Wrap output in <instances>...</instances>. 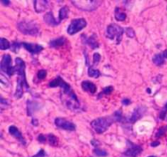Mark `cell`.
<instances>
[{
    "label": "cell",
    "mask_w": 167,
    "mask_h": 157,
    "mask_svg": "<svg viewBox=\"0 0 167 157\" xmlns=\"http://www.w3.org/2000/svg\"><path fill=\"white\" fill-rule=\"evenodd\" d=\"M14 71L15 75H17V85H16L15 97L17 99L21 98L23 96L24 91L23 89L25 88L29 90V86L26 81V75H25V61L17 57L15 60V66H14Z\"/></svg>",
    "instance_id": "cell-1"
},
{
    "label": "cell",
    "mask_w": 167,
    "mask_h": 157,
    "mask_svg": "<svg viewBox=\"0 0 167 157\" xmlns=\"http://www.w3.org/2000/svg\"><path fill=\"white\" fill-rule=\"evenodd\" d=\"M114 122H117V119L115 118L114 115L106 116V117H100L97 119H94L92 121L91 125L93 128V129L96 131L99 134L103 133L106 132L108 129V128L113 125Z\"/></svg>",
    "instance_id": "cell-2"
},
{
    "label": "cell",
    "mask_w": 167,
    "mask_h": 157,
    "mask_svg": "<svg viewBox=\"0 0 167 157\" xmlns=\"http://www.w3.org/2000/svg\"><path fill=\"white\" fill-rule=\"evenodd\" d=\"M48 86L50 88H57V87H59V88H61L63 89V92L65 93V95L68 96V99L73 100V101H76V102H79L78 99H77V95L72 90L69 84L65 81H64V80L60 76H57L55 79H54L53 80H51L49 83Z\"/></svg>",
    "instance_id": "cell-3"
},
{
    "label": "cell",
    "mask_w": 167,
    "mask_h": 157,
    "mask_svg": "<svg viewBox=\"0 0 167 157\" xmlns=\"http://www.w3.org/2000/svg\"><path fill=\"white\" fill-rule=\"evenodd\" d=\"M18 30L24 34L38 36L40 34V28L36 22L30 21H22L17 24Z\"/></svg>",
    "instance_id": "cell-4"
},
{
    "label": "cell",
    "mask_w": 167,
    "mask_h": 157,
    "mask_svg": "<svg viewBox=\"0 0 167 157\" xmlns=\"http://www.w3.org/2000/svg\"><path fill=\"white\" fill-rule=\"evenodd\" d=\"M125 32V29L121 27L120 26L117 24H111L107 27L106 30V36L109 39H114L116 38L117 43L119 44L121 43L122 39V35Z\"/></svg>",
    "instance_id": "cell-5"
},
{
    "label": "cell",
    "mask_w": 167,
    "mask_h": 157,
    "mask_svg": "<svg viewBox=\"0 0 167 157\" xmlns=\"http://www.w3.org/2000/svg\"><path fill=\"white\" fill-rule=\"evenodd\" d=\"M72 4L82 11H94L102 3V1H71Z\"/></svg>",
    "instance_id": "cell-6"
},
{
    "label": "cell",
    "mask_w": 167,
    "mask_h": 157,
    "mask_svg": "<svg viewBox=\"0 0 167 157\" xmlns=\"http://www.w3.org/2000/svg\"><path fill=\"white\" fill-rule=\"evenodd\" d=\"M86 21L84 18H77V19H73L71 23L69 24L68 30H67V33L69 35H73L77 32L81 31L82 29L86 26Z\"/></svg>",
    "instance_id": "cell-7"
},
{
    "label": "cell",
    "mask_w": 167,
    "mask_h": 157,
    "mask_svg": "<svg viewBox=\"0 0 167 157\" xmlns=\"http://www.w3.org/2000/svg\"><path fill=\"white\" fill-rule=\"evenodd\" d=\"M1 71L6 73L7 75L11 76L15 75L14 66L11 65V57L9 54H4L0 62Z\"/></svg>",
    "instance_id": "cell-8"
},
{
    "label": "cell",
    "mask_w": 167,
    "mask_h": 157,
    "mask_svg": "<svg viewBox=\"0 0 167 157\" xmlns=\"http://www.w3.org/2000/svg\"><path fill=\"white\" fill-rule=\"evenodd\" d=\"M128 143V148L126 151L123 153L125 156L126 157H137L141 152H143V148L140 146L133 143L132 142L127 141Z\"/></svg>",
    "instance_id": "cell-9"
},
{
    "label": "cell",
    "mask_w": 167,
    "mask_h": 157,
    "mask_svg": "<svg viewBox=\"0 0 167 157\" xmlns=\"http://www.w3.org/2000/svg\"><path fill=\"white\" fill-rule=\"evenodd\" d=\"M55 125L59 129L68 130V131H74L76 129V125L64 118H56L55 119Z\"/></svg>",
    "instance_id": "cell-10"
},
{
    "label": "cell",
    "mask_w": 167,
    "mask_h": 157,
    "mask_svg": "<svg viewBox=\"0 0 167 157\" xmlns=\"http://www.w3.org/2000/svg\"><path fill=\"white\" fill-rule=\"evenodd\" d=\"M22 47L25 49L31 54H37L43 50V47L40 44L29 43H22Z\"/></svg>",
    "instance_id": "cell-11"
},
{
    "label": "cell",
    "mask_w": 167,
    "mask_h": 157,
    "mask_svg": "<svg viewBox=\"0 0 167 157\" xmlns=\"http://www.w3.org/2000/svg\"><path fill=\"white\" fill-rule=\"evenodd\" d=\"M146 110L147 109L144 106H138L137 108H135L132 115H131V116L130 117L129 122H130L131 124L135 123L137 120H139L144 115V113L146 112Z\"/></svg>",
    "instance_id": "cell-12"
},
{
    "label": "cell",
    "mask_w": 167,
    "mask_h": 157,
    "mask_svg": "<svg viewBox=\"0 0 167 157\" xmlns=\"http://www.w3.org/2000/svg\"><path fill=\"white\" fill-rule=\"evenodd\" d=\"M8 131H9V133H10L11 136H13V137H14L15 138H16L20 142H21L23 145H25V144H26V142L25 140V138H24V137L22 135V133H21V131L18 129L16 126H14V125L10 126L9 129H8Z\"/></svg>",
    "instance_id": "cell-13"
},
{
    "label": "cell",
    "mask_w": 167,
    "mask_h": 157,
    "mask_svg": "<svg viewBox=\"0 0 167 157\" xmlns=\"http://www.w3.org/2000/svg\"><path fill=\"white\" fill-rule=\"evenodd\" d=\"M167 59V50H165L164 52H162L161 53H157L152 57V61L155 65H162L164 64L165 60Z\"/></svg>",
    "instance_id": "cell-14"
},
{
    "label": "cell",
    "mask_w": 167,
    "mask_h": 157,
    "mask_svg": "<svg viewBox=\"0 0 167 157\" xmlns=\"http://www.w3.org/2000/svg\"><path fill=\"white\" fill-rule=\"evenodd\" d=\"M81 88L85 91V92H89L91 94L96 93L97 88L96 86V84L94 83L91 81H83L81 83Z\"/></svg>",
    "instance_id": "cell-15"
},
{
    "label": "cell",
    "mask_w": 167,
    "mask_h": 157,
    "mask_svg": "<svg viewBox=\"0 0 167 157\" xmlns=\"http://www.w3.org/2000/svg\"><path fill=\"white\" fill-rule=\"evenodd\" d=\"M33 4H34L35 11L37 12H43V11L47 10V8L48 7V2L47 1L38 0V1H34Z\"/></svg>",
    "instance_id": "cell-16"
},
{
    "label": "cell",
    "mask_w": 167,
    "mask_h": 157,
    "mask_svg": "<svg viewBox=\"0 0 167 157\" xmlns=\"http://www.w3.org/2000/svg\"><path fill=\"white\" fill-rule=\"evenodd\" d=\"M85 36V38L84 39H82L83 41H85V43L86 44H88L92 49H98L100 46H99V43L97 42V38H96V34H93L92 36H90V37H86V35H84Z\"/></svg>",
    "instance_id": "cell-17"
},
{
    "label": "cell",
    "mask_w": 167,
    "mask_h": 157,
    "mask_svg": "<svg viewBox=\"0 0 167 157\" xmlns=\"http://www.w3.org/2000/svg\"><path fill=\"white\" fill-rule=\"evenodd\" d=\"M44 22H46L47 25L51 26H56L59 25V22L56 19H55L54 16L52 14V12H47L46 13L44 16H43Z\"/></svg>",
    "instance_id": "cell-18"
},
{
    "label": "cell",
    "mask_w": 167,
    "mask_h": 157,
    "mask_svg": "<svg viewBox=\"0 0 167 157\" xmlns=\"http://www.w3.org/2000/svg\"><path fill=\"white\" fill-rule=\"evenodd\" d=\"M65 41H66V38L65 37H59V38H55V39H51L49 42V46L50 48L59 49L65 44Z\"/></svg>",
    "instance_id": "cell-19"
},
{
    "label": "cell",
    "mask_w": 167,
    "mask_h": 157,
    "mask_svg": "<svg viewBox=\"0 0 167 157\" xmlns=\"http://www.w3.org/2000/svg\"><path fill=\"white\" fill-rule=\"evenodd\" d=\"M69 16V7L67 6L62 7L59 11V16H58V22L60 23L64 19Z\"/></svg>",
    "instance_id": "cell-20"
},
{
    "label": "cell",
    "mask_w": 167,
    "mask_h": 157,
    "mask_svg": "<svg viewBox=\"0 0 167 157\" xmlns=\"http://www.w3.org/2000/svg\"><path fill=\"white\" fill-rule=\"evenodd\" d=\"M115 18L117 19V21H119V22H122V21H125L126 18V15L125 12H122L121 11V9L119 7H117L115 9Z\"/></svg>",
    "instance_id": "cell-21"
},
{
    "label": "cell",
    "mask_w": 167,
    "mask_h": 157,
    "mask_svg": "<svg viewBox=\"0 0 167 157\" xmlns=\"http://www.w3.org/2000/svg\"><path fill=\"white\" fill-rule=\"evenodd\" d=\"M8 49H11V44L9 43V41L4 38H0V49L6 50Z\"/></svg>",
    "instance_id": "cell-22"
},
{
    "label": "cell",
    "mask_w": 167,
    "mask_h": 157,
    "mask_svg": "<svg viewBox=\"0 0 167 157\" xmlns=\"http://www.w3.org/2000/svg\"><path fill=\"white\" fill-rule=\"evenodd\" d=\"M47 141H48L49 144L51 146H56L58 145V139H57V137L54 134L50 133V134L47 136Z\"/></svg>",
    "instance_id": "cell-23"
},
{
    "label": "cell",
    "mask_w": 167,
    "mask_h": 157,
    "mask_svg": "<svg viewBox=\"0 0 167 157\" xmlns=\"http://www.w3.org/2000/svg\"><path fill=\"white\" fill-rule=\"evenodd\" d=\"M88 75L92 78H98L100 76V72L99 70H96L93 67H89L88 69Z\"/></svg>",
    "instance_id": "cell-24"
},
{
    "label": "cell",
    "mask_w": 167,
    "mask_h": 157,
    "mask_svg": "<svg viewBox=\"0 0 167 157\" xmlns=\"http://www.w3.org/2000/svg\"><path fill=\"white\" fill-rule=\"evenodd\" d=\"M113 88L112 86L106 87V88H104L103 89L102 92L99 94V96L97 97V98L100 99V98H101L102 96H104V95H109V94H111V93L113 92Z\"/></svg>",
    "instance_id": "cell-25"
},
{
    "label": "cell",
    "mask_w": 167,
    "mask_h": 157,
    "mask_svg": "<svg viewBox=\"0 0 167 157\" xmlns=\"http://www.w3.org/2000/svg\"><path fill=\"white\" fill-rule=\"evenodd\" d=\"M94 153L100 157H104L108 156V152L104 150H101V149H99V148H95L94 149Z\"/></svg>",
    "instance_id": "cell-26"
},
{
    "label": "cell",
    "mask_w": 167,
    "mask_h": 157,
    "mask_svg": "<svg viewBox=\"0 0 167 157\" xmlns=\"http://www.w3.org/2000/svg\"><path fill=\"white\" fill-rule=\"evenodd\" d=\"M21 46H22V43H19V42H13L12 44L11 45V51H13L14 53H17L18 50L21 48Z\"/></svg>",
    "instance_id": "cell-27"
},
{
    "label": "cell",
    "mask_w": 167,
    "mask_h": 157,
    "mask_svg": "<svg viewBox=\"0 0 167 157\" xmlns=\"http://www.w3.org/2000/svg\"><path fill=\"white\" fill-rule=\"evenodd\" d=\"M125 33H126V36H128L129 38H133V37H135V33L132 28L130 27L126 28V29H125Z\"/></svg>",
    "instance_id": "cell-28"
},
{
    "label": "cell",
    "mask_w": 167,
    "mask_h": 157,
    "mask_svg": "<svg viewBox=\"0 0 167 157\" xmlns=\"http://www.w3.org/2000/svg\"><path fill=\"white\" fill-rule=\"evenodd\" d=\"M166 131H167L166 127H162V128H160L156 133V138H159L160 137H162V135H164V134H165V133H166Z\"/></svg>",
    "instance_id": "cell-29"
},
{
    "label": "cell",
    "mask_w": 167,
    "mask_h": 157,
    "mask_svg": "<svg viewBox=\"0 0 167 157\" xmlns=\"http://www.w3.org/2000/svg\"><path fill=\"white\" fill-rule=\"evenodd\" d=\"M101 59V56L100 54H99L97 53H96L95 54L93 55V65H96L99 64V62L100 61Z\"/></svg>",
    "instance_id": "cell-30"
},
{
    "label": "cell",
    "mask_w": 167,
    "mask_h": 157,
    "mask_svg": "<svg viewBox=\"0 0 167 157\" xmlns=\"http://www.w3.org/2000/svg\"><path fill=\"white\" fill-rule=\"evenodd\" d=\"M46 76H47V71H45V70H40V71H38V80H43Z\"/></svg>",
    "instance_id": "cell-31"
},
{
    "label": "cell",
    "mask_w": 167,
    "mask_h": 157,
    "mask_svg": "<svg viewBox=\"0 0 167 157\" xmlns=\"http://www.w3.org/2000/svg\"><path fill=\"white\" fill-rule=\"evenodd\" d=\"M166 113H167V103L165 105L164 108L162 109V111H161V113H160V119H165V117H166Z\"/></svg>",
    "instance_id": "cell-32"
},
{
    "label": "cell",
    "mask_w": 167,
    "mask_h": 157,
    "mask_svg": "<svg viewBox=\"0 0 167 157\" xmlns=\"http://www.w3.org/2000/svg\"><path fill=\"white\" fill-rule=\"evenodd\" d=\"M38 140L39 142L44 143V142H47V136L43 135V134H40V135H38Z\"/></svg>",
    "instance_id": "cell-33"
},
{
    "label": "cell",
    "mask_w": 167,
    "mask_h": 157,
    "mask_svg": "<svg viewBox=\"0 0 167 157\" xmlns=\"http://www.w3.org/2000/svg\"><path fill=\"white\" fill-rule=\"evenodd\" d=\"M122 103L123 106H128V105H130V104L131 103V101H130V99H128V98H124V99L122 101Z\"/></svg>",
    "instance_id": "cell-34"
},
{
    "label": "cell",
    "mask_w": 167,
    "mask_h": 157,
    "mask_svg": "<svg viewBox=\"0 0 167 157\" xmlns=\"http://www.w3.org/2000/svg\"><path fill=\"white\" fill-rule=\"evenodd\" d=\"M45 155H46V154H45L44 151H43V149H41V150L38 152V154H37V155H35V156H32V157H43V156H44Z\"/></svg>",
    "instance_id": "cell-35"
},
{
    "label": "cell",
    "mask_w": 167,
    "mask_h": 157,
    "mask_svg": "<svg viewBox=\"0 0 167 157\" xmlns=\"http://www.w3.org/2000/svg\"><path fill=\"white\" fill-rule=\"evenodd\" d=\"M1 107H2V109L3 108V106H5V105H8V103H7V100H5L3 98H1Z\"/></svg>",
    "instance_id": "cell-36"
},
{
    "label": "cell",
    "mask_w": 167,
    "mask_h": 157,
    "mask_svg": "<svg viewBox=\"0 0 167 157\" xmlns=\"http://www.w3.org/2000/svg\"><path fill=\"white\" fill-rule=\"evenodd\" d=\"M91 143H92V145H93L94 146H99V143H100V142H99L98 141H96V140H92V141L91 142Z\"/></svg>",
    "instance_id": "cell-37"
},
{
    "label": "cell",
    "mask_w": 167,
    "mask_h": 157,
    "mask_svg": "<svg viewBox=\"0 0 167 157\" xmlns=\"http://www.w3.org/2000/svg\"><path fill=\"white\" fill-rule=\"evenodd\" d=\"M1 3H3V4H4V5H6V6H7V5H9L10 4V1H3V0H2L1 1Z\"/></svg>",
    "instance_id": "cell-38"
},
{
    "label": "cell",
    "mask_w": 167,
    "mask_h": 157,
    "mask_svg": "<svg viewBox=\"0 0 167 157\" xmlns=\"http://www.w3.org/2000/svg\"><path fill=\"white\" fill-rule=\"evenodd\" d=\"M160 144V142H152L151 146H158Z\"/></svg>",
    "instance_id": "cell-39"
},
{
    "label": "cell",
    "mask_w": 167,
    "mask_h": 157,
    "mask_svg": "<svg viewBox=\"0 0 167 157\" xmlns=\"http://www.w3.org/2000/svg\"><path fill=\"white\" fill-rule=\"evenodd\" d=\"M32 124L33 125H35V126H37L38 125V120L37 119H32Z\"/></svg>",
    "instance_id": "cell-40"
},
{
    "label": "cell",
    "mask_w": 167,
    "mask_h": 157,
    "mask_svg": "<svg viewBox=\"0 0 167 157\" xmlns=\"http://www.w3.org/2000/svg\"><path fill=\"white\" fill-rule=\"evenodd\" d=\"M147 91L148 93H151V89H147Z\"/></svg>",
    "instance_id": "cell-41"
},
{
    "label": "cell",
    "mask_w": 167,
    "mask_h": 157,
    "mask_svg": "<svg viewBox=\"0 0 167 157\" xmlns=\"http://www.w3.org/2000/svg\"><path fill=\"white\" fill-rule=\"evenodd\" d=\"M148 157H156V156H148Z\"/></svg>",
    "instance_id": "cell-42"
},
{
    "label": "cell",
    "mask_w": 167,
    "mask_h": 157,
    "mask_svg": "<svg viewBox=\"0 0 167 157\" xmlns=\"http://www.w3.org/2000/svg\"><path fill=\"white\" fill-rule=\"evenodd\" d=\"M166 128H167V126H166Z\"/></svg>",
    "instance_id": "cell-43"
}]
</instances>
